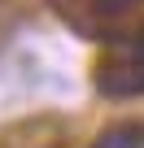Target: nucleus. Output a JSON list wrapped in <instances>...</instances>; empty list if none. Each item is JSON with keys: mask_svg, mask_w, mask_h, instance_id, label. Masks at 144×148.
I'll return each instance as SVG.
<instances>
[{"mask_svg": "<svg viewBox=\"0 0 144 148\" xmlns=\"http://www.w3.org/2000/svg\"><path fill=\"white\" fill-rule=\"evenodd\" d=\"M96 148H144V131H135V126H114L109 135H101Z\"/></svg>", "mask_w": 144, "mask_h": 148, "instance_id": "1", "label": "nucleus"}, {"mask_svg": "<svg viewBox=\"0 0 144 148\" xmlns=\"http://www.w3.org/2000/svg\"><path fill=\"white\" fill-rule=\"evenodd\" d=\"M127 5H131V0H96L101 13H118V9H127Z\"/></svg>", "mask_w": 144, "mask_h": 148, "instance_id": "2", "label": "nucleus"}]
</instances>
